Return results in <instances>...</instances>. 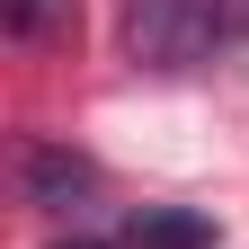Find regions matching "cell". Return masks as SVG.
Instances as JSON below:
<instances>
[{
    "instance_id": "4",
    "label": "cell",
    "mask_w": 249,
    "mask_h": 249,
    "mask_svg": "<svg viewBox=\"0 0 249 249\" xmlns=\"http://www.w3.org/2000/svg\"><path fill=\"white\" fill-rule=\"evenodd\" d=\"M9 27L18 36H53V27H71V0H9Z\"/></svg>"
},
{
    "instance_id": "3",
    "label": "cell",
    "mask_w": 249,
    "mask_h": 249,
    "mask_svg": "<svg viewBox=\"0 0 249 249\" xmlns=\"http://www.w3.org/2000/svg\"><path fill=\"white\" fill-rule=\"evenodd\" d=\"M27 196H36V205L89 196V160H71V151H36V160H27Z\"/></svg>"
},
{
    "instance_id": "2",
    "label": "cell",
    "mask_w": 249,
    "mask_h": 249,
    "mask_svg": "<svg viewBox=\"0 0 249 249\" xmlns=\"http://www.w3.org/2000/svg\"><path fill=\"white\" fill-rule=\"evenodd\" d=\"M134 240L142 249H213V223L205 213H178V205H142L134 213Z\"/></svg>"
},
{
    "instance_id": "5",
    "label": "cell",
    "mask_w": 249,
    "mask_h": 249,
    "mask_svg": "<svg viewBox=\"0 0 249 249\" xmlns=\"http://www.w3.org/2000/svg\"><path fill=\"white\" fill-rule=\"evenodd\" d=\"M62 249H98V240H62Z\"/></svg>"
},
{
    "instance_id": "1",
    "label": "cell",
    "mask_w": 249,
    "mask_h": 249,
    "mask_svg": "<svg viewBox=\"0 0 249 249\" xmlns=\"http://www.w3.org/2000/svg\"><path fill=\"white\" fill-rule=\"evenodd\" d=\"M124 36H134V53H142V62L178 71V62H196V53H205L213 18L196 9V0H134V9H124Z\"/></svg>"
}]
</instances>
